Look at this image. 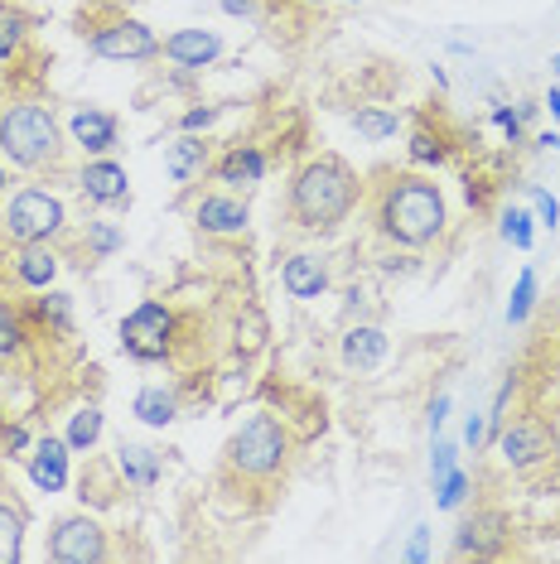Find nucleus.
<instances>
[{
	"mask_svg": "<svg viewBox=\"0 0 560 564\" xmlns=\"http://www.w3.org/2000/svg\"><path fill=\"white\" fill-rule=\"evenodd\" d=\"M444 415H450V395H435V405H430V430H440Z\"/></svg>",
	"mask_w": 560,
	"mask_h": 564,
	"instance_id": "nucleus-39",
	"label": "nucleus"
},
{
	"mask_svg": "<svg viewBox=\"0 0 560 564\" xmlns=\"http://www.w3.org/2000/svg\"><path fill=\"white\" fill-rule=\"evenodd\" d=\"M6 444H10V448H24V444H30V434H24V430L15 425V430H10V434H6Z\"/></svg>",
	"mask_w": 560,
	"mask_h": 564,
	"instance_id": "nucleus-42",
	"label": "nucleus"
},
{
	"mask_svg": "<svg viewBox=\"0 0 560 564\" xmlns=\"http://www.w3.org/2000/svg\"><path fill=\"white\" fill-rule=\"evenodd\" d=\"M15 275L30 290H44L49 280L58 275V256L49 251V241H24V251H20V261H15Z\"/></svg>",
	"mask_w": 560,
	"mask_h": 564,
	"instance_id": "nucleus-19",
	"label": "nucleus"
},
{
	"mask_svg": "<svg viewBox=\"0 0 560 564\" xmlns=\"http://www.w3.org/2000/svg\"><path fill=\"white\" fill-rule=\"evenodd\" d=\"M63 203L54 194H44V188H20L15 198H10V208H6V232L20 241H49V237H58L63 232Z\"/></svg>",
	"mask_w": 560,
	"mask_h": 564,
	"instance_id": "nucleus-5",
	"label": "nucleus"
},
{
	"mask_svg": "<svg viewBox=\"0 0 560 564\" xmlns=\"http://www.w3.org/2000/svg\"><path fill=\"white\" fill-rule=\"evenodd\" d=\"M358 203V178L348 174V164L338 160H314L295 174L290 188V213L304 232H334L343 217Z\"/></svg>",
	"mask_w": 560,
	"mask_h": 564,
	"instance_id": "nucleus-1",
	"label": "nucleus"
},
{
	"mask_svg": "<svg viewBox=\"0 0 560 564\" xmlns=\"http://www.w3.org/2000/svg\"><path fill=\"white\" fill-rule=\"evenodd\" d=\"M0 194H6V170H0Z\"/></svg>",
	"mask_w": 560,
	"mask_h": 564,
	"instance_id": "nucleus-45",
	"label": "nucleus"
},
{
	"mask_svg": "<svg viewBox=\"0 0 560 564\" xmlns=\"http://www.w3.org/2000/svg\"><path fill=\"white\" fill-rule=\"evenodd\" d=\"M464 440L474 444V448L483 444V420H478V415H469V425H464Z\"/></svg>",
	"mask_w": 560,
	"mask_h": 564,
	"instance_id": "nucleus-40",
	"label": "nucleus"
},
{
	"mask_svg": "<svg viewBox=\"0 0 560 564\" xmlns=\"http://www.w3.org/2000/svg\"><path fill=\"white\" fill-rule=\"evenodd\" d=\"M310 6H320V0H310Z\"/></svg>",
	"mask_w": 560,
	"mask_h": 564,
	"instance_id": "nucleus-47",
	"label": "nucleus"
},
{
	"mask_svg": "<svg viewBox=\"0 0 560 564\" xmlns=\"http://www.w3.org/2000/svg\"><path fill=\"white\" fill-rule=\"evenodd\" d=\"M353 131L367 135V140H391V135H397V111H387V107H358V117H353Z\"/></svg>",
	"mask_w": 560,
	"mask_h": 564,
	"instance_id": "nucleus-22",
	"label": "nucleus"
},
{
	"mask_svg": "<svg viewBox=\"0 0 560 564\" xmlns=\"http://www.w3.org/2000/svg\"><path fill=\"white\" fill-rule=\"evenodd\" d=\"M503 237L513 241L517 251H527V247H531V213L507 208V213H503Z\"/></svg>",
	"mask_w": 560,
	"mask_h": 564,
	"instance_id": "nucleus-27",
	"label": "nucleus"
},
{
	"mask_svg": "<svg viewBox=\"0 0 560 564\" xmlns=\"http://www.w3.org/2000/svg\"><path fill=\"white\" fill-rule=\"evenodd\" d=\"M73 135H78L83 150H93V155H107L111 145H117V117L101 107H83L78 117H73Z\"/></svg>",
	"mask_w": 560,
	"mask_h": 564,
	"instance_id": "nucleus-15",
	"label": "nucleus"
},
{
	"mask_svg": "<svg viewBox=\"0 0 560 564\" xmlns=\"http://www.w3.org/2000/svg\"><path fill=\"white\" fill-rule=\"evenodd\" d=\"M87 247L97 256H111V251H121V232L111 223H87Z\"/></svg>",
	"mask_w": 560,
	"mask_h": 564,
	"instance_id": "nucleus-30",
	"label": "nucleus"
},
{
	"mask_svg": "<svg viewBox=\"0 0 560 564\" xmlns=\"http://www.w3.org/2000/svg\"><path fill=\"white\" fill-rule=\"evenodd\" d=\"M87 48H93L97 58L140 63V58H155L160 54V40L140 20H117V24H107V30H97L93 40H87Z\"/></svg>",
	"mask_w": 560,
	"mask_h": 564,
	"instance_id": "nucleus-7",
	"label": "nucleus"
},
{
	"mask_svg": "<svg viewBox=\"0 0 560 564\" xmlns=\"http://www.w3.org/2000/svg\"><path fill=\"white\" fill-rule=\"evenodd\" d=\"M101 440V410L97 405H87V410H78V415H73V430H68V448H93Z\"/></svg>",
	"mask_w": 560,
	"mask_h": 564,
	"instance_id": "nucleus-23",
	"label": "nucleus"
},
{
	"mask_svg": "<svg viewBox=\"0 0 560 564\" xmlns=\"http://www.w3.org/2000/svg\"><path fill=\"white\" fill-rule=\"evenodd\" d=\"M223 15H251V0H223Z\"/></svg>",
	"mask_w": 560,
	"mask_h": 564,
	"instance_id": "nucleus-41",
	"label": "nucleus"
},
{
	"mask_svg": "<svg viewBox=\"0 0 560 564\" xmlns=\"http://www.w3.org/2000/svg\"><path fill=\"white\" fill-rule=\"evenodd\" d=\"M40 314L54 318L58 328H68V294H49V300H40Z\"/></svg>",
	"mask_w": 560,
	"mask_h": 564,
	"instance_id": "nucleus-34",
	"label": "nucleus"
},
{
	"mask_svg": "<svg viewBox=\"0 0 560 564\" xmlns=\"http://www.w3.org/2000/svg\"><path fill=\"white\" fill-rule=\"evenodd\" d=\"M0 560H20V517L0 507Z\"/></svg>",
	"mask_w": 560,
	"mask_h": 564,
	"instance_id": "nucleus-28",
	"label": "nucleus"
},
{
	"mask_svg": "<svg viewBox=\"0 0 560 564\" xmlns=\"http://www.w3.org/2000/svg\"><path fill=\"white\" fill-rule=\"evenodd\" d=\"M266 174V155L257 145H233L227 155L218 160V178L227 188H247V184H261Z\"/></svg>",
	"mask_w": 560,
	"mask_h": 564,
	"instance_id": "nucleus-17",
	"label": "nucleus"
},
{
	"mask_svg": "<svg viewBox=\"0 0 560 564\" xmlns=\"http://www.w3.org/2000/svg\"><path fill=\"white\" fill-rule=\"evenodd\" d=\"M0 440H6V425H0Z\"/></svg>",
	"mask_w": 560,
	"mask_h": 564,
	"instance_id": "nucleus-46",
	"label": "nucleus"
},
{
	"mask_svg": "<svg viewBox=\"0 0 560 564\" xmlns=\"http://www.w3.org/2000/svg\"><path fill=\"white\" fill-rule=\"evenodd\" d=\"M170 338H174V314L155 300L136 304V310L121 318V348L131 352L136 362H160V357L170 352Z\"/></svg>",
	"mask_w": 560,
	"mask_h": 564,
	"instance_id": "nucleus-6",
	"label": "nucleus"
},
{
	"mask_svg": "<svg viewBox=\"0 0 560 564\" xmlns=\"http://www.w3.org/2000/svg\"><path fill=\"white\" fill-rule=\"evenodd\" d=\"M227 458H233V468L251 473V478H266V473H276L286 464V430H280L271 415L247 420V425L233 434V444H227Z\"/></svg>",
	"mask_w": 560,
	"mask_h": 564,
	"instance_id": "nucleus-4",
	"label": "nucleus"
},
{
	"mask_svg": "<svg viewBox=\"0 0 560 564\" xmlns=\"http://www.w3.org/2000/svg\"><path fill=\"white\" fill-rule=\"evenodd\" d=\"M83 194L93 198V203H101V208H111V203H126L131 198V178H126V170L121 164H111V160H93L83 170Z\"/></svg>",
	"mask_w": 560,
	"mask_h": 564,
	"instance_id": "nucleus-11",
	"label": "nucleus"
},
{
	"mask_svg": "<svg viewBox=\"0 0 560 564\" xmlns=\"http://www.w3.org/2000/svg\"><path fill=\"white\" fill-rule=\"evenodd\" d=\"M493 121H498V126H503V131H507V135H513V145H517V140H521V121H517V111H507V107H498V111H493Z\"/></svg>",
	"mask_w": 560,
	"mask_h": 564,
	"instance_id": "nucleus-37",
	"label": "nucleus"
},
{
	"mask_svg": "<svg viewBox=\"0 0 560 564\" xmlns=\"http://www.w3.org/2000/svg\"><path fill=\"white\" fill-rule=\"evenodd\" d=\"M136 415L146 420V425H174V415H180V401H174V391H164V387H146L136 395Z\"/></svg>",
	"mask_w": 560,
	"mask_h": 564,
	"instance_id": "nucleus-21",
	"label": "nucleus"
},
{
	"mask_svg": "<svg viewBox=\"0 0 560 564\" xmlns=\"http://www.w3.org/2000/svg\"><path fill=\"white\" fill-rule=\"evenodd\" d=\"M435 492H440V507H460L464 502V492H469V478H464V473H444V478L435 482Z\"/></svg>",
	"mask_w": 560,
	"mask_h": 564,
	"instance_id": "nucleus-31",
	"label": "nucleus"
},
{
	"mask_svg": "<svg viewBox=\"0 0 560 564\" xmlns=\"http://www.w3.org/2000/svg\"><path fill=\"white\" fill-rule=\"evenodd\" d=\"M440 155H444V150H440V135H430V131H416V135H411V160H416V164H440Z\"/></svg>",
	"mask_w": 560,
	"mask_h": 564,
	"instance_id": "nucleus-32",
	"label": "nucleus"
},
{
	"mask_svg": "<svg viewBox=\"0 0 560 564\" xmlns=\"http://www.w3.org/2000/svg\"><path fill=\"white\" fill-rule=\"evenodd\" d=\"M223 54V40L213 30H180L164 40V58L180 63V68H208Z\"/></svg>",
	"mask_w": 560,
	"mask_h": 564,
	"instance_id": "nucleus-10",
	"label": "nucleus"
},
{
	"mask_svg": "<svg viewBox=\"0 0 560 564\" xmlns=\"http://www.w3.org/2000/svg\"><path fill=\"white\" fill-rule=\"evenodd\" d=\"M377 223L381 232L391 241H401V247H426V241L440 237L444 227V198L435 184H426V178H391L387 194L377 203Z\"/></svg>",
	"mask_w": 560,
	"mask_h": 564,
	"instance_id": "nucleus-2",
	"label": "nucleus"
},
{
	"mask_svg": "<svg viewBox=\"0 0 560 564\" xmlns=\"http://www.w3.org/2000/svg\"><path fill=\"white\" fill-rule=\"evenodd\" d=\"M198 227L203 232H218V237H227V232H241L247 227V203H237V198H223V194H208L198 203Z\"/></svg>",
	"mask_w": 560,
	"mask_h": 564,
	"instance_id": "nucleus-16",
	"label": "nucleus"
},
{
	"mask_svg": "<svg viewBox=\"0 0 560 564\" xmlns=\"http://www.w3.org/2000/svg\"><path fill=\"white\" fill-rule=\"evenodd\" d=\"M121 473L136 492H150L160 482V454L146 444H121Z\"/></svg>",
	"mask_w": 560,
	"mask_h": 564,
	"instance_id": "nucleus-20",
	"label": "nucleus"
},
{
	"mask_svg": "<svg viewBox=\"0 0 560 564\" xmlns=\"http://www.w3.org/2000/svg\"><path fill=\"white\" fill-rule=\"evenodd\" d=\"M20 343H24V328H20L15 310H10V304H0V357L20 352Z\"/></svg>",
	"mask_w": 560,
	"mask_h": 564,
	"instance_id": "nucleus-29",
	"label": "nucleus"
},
{
	"mask_svg": "<svg viewBox=\"0 0 560 564\" xmlns=\"http://www.w3.org/2000/svg\"><path fill=\"white\" fill-rule=\"evenodd\" d=\"M213 121H218V111H213V107H198V111H189L180 126H184V131H203V126H213Z\"/></svg>",
	"mask_w": 560,
	"mask_h": 564,
	"instance_id": "nucleus-36",
	"label": "nucleus"
},
{
	"mask_svg": "<svg viewBox=\"0 0 560 564\" xmlns=\"http://www.w3.org/2000/svg\"><path fill=\"white\" fill-rule=\"evenodd\" d=\"M280 285H286L290 300H320L329 285V271L320 256H290L286 271H280Z\"/></svg>",
	"mask_w": 560,
	"mask_h": 564,
	"instance_id": "nucleus-13",
	"label": "nucleus"
},
{
	"mask_svg": "<svg viewBox=\"0 0 560 564\" xmlns=\"http://www.w3.org/2000/svg\"><path fill=\"white\" fill-rule=\"evenodd\" d=\"M49 555L58 564H93L107 555V541H101V525L93 517H68L54 525V541H49Z\"/></svg>",
	"mask_w": 560,
	"mask_h": 564,
	"instance_id": "nucleus-8",
	"label": "nucleus"
},
{
	"mask_svg": "<svg viewBox=\"0 0 560 564\" xmlns=\"http://www.w3.org/2000/svg\"><path fill=\"white\" fill-rule=\"evenodd\" d=\"M381 357H387V333L373 328V324H358L343 333V362L358 367V371H373L381 367Z\"/></svg>",
	"mask_w": 560,
	"mask_h": 564,
	"instance_id": "nucleus-14",
	"label": "nucleus"
},
{
	"mask_svg": "<svg viewBox=\"0 0 560 564\" xmlns=\"http://www.w3.org/2000/svg\"><path fill=\"white\" fill-rule=\"evenodd\" d=\"M551 73H556V78H560V54H551Z\"/></svg>",
	"mask_w": 560,
	"mask_h": 564,
	"instance_id": "nucleus-44",
	"label": "nucleus"
},
{
	"mask_svg": "<svg viewBox=\"0 0 560 564\" xmlns=\"http://www.w3.org/2000/svg\"><path fill=\"white\" fill-rule=\"evenodd\" d=\"M546 107H551V117L560 121V87H551V93H546Z\"/></svg>",
	"mask_w": 560,
	"mask_h": 564,
	"instance_id": "nucleus-43",
	"label": "nucleus"
},
{
	"mask_svg": "<svg viewBox=\"0 0 560 564\" xmlns=\"http://www.w3.org/2000/svg\"><path fill=\"white\" fill-rule=\"evenodd\" d=\"M0 150L10 155V164L20 170H40L58 155V121L49 117L44 107L24 101V107H10L0 117Z\"/></svg>",
	"mask_w": 560,
	"mask_h": 564,
	"instance_id": "nucleus-3",
	"label": "nucleus"
},
{
	"mask_svg": "<svg viewBox=\"0 0 560 564\" xmlns=\"http://www.w3.org/2000/svg\"><path fill=\"white\" fill-rule=\"evenodd\" d=\"M527 198H531V208H537L541 227H556V223H560V203H556L551 194H546V188H537V184H531V188H527Z\"/></svg>",
	"mask_w": 560,
	"mask_h": 564,
	"instance_id": "nucleus-33",
	"label": "nucleus"
},
{
	"mask_svg": "<svg viewBox=\"0 0 560 564\" xmlns=\"http://www.w3.org/2000/svg\"><path fill=\"white\" fill-rule=\"evenodd\" d=\"M30 478L40 492H58L63 482H68V440H40V448H34L30 458Z\"/></svg>",
	"mask_w": 560,
	"mask_h": 564,
	"instance_id": "nucleus-12",
	"label": "nucleus"
},
{
	"mask_svg": "<svg viewBox=\"0 0 560 564\" xmlns=\"http://www.w3.org/2000/svg\"><path fill=\"white\" fill-rule=\"evenodd\" d=\"M450 468H454V444H440V448H435V458H430V478L440 482Z\"/></svg>",
	"mask_w": 560,
	"mask_h": 564,
	"instance_id": "nucleus-35",
	"label": "nucleus"
},
{
	"mask_svg": "<svg viewBox=\"0 0 560 564\" xmlns=\"http://www.w3.org/2000/svg\"><path fill=\"white\" fill-rule=\"evenodd\" d=\"M24 30H30V20L20 15V10L0 6V58H15L20 44H24Z\"/></svg>",
	"mask_w": 560,
	"mask_h": 564,
	"instance_id": "nucleus-24",
	"label": "nucleus"
},
{
	"mask_svg": "<svg viewBox=\"0 0 560 564\" xmlns=\"http://www.w3.org/2000/svg\"><path fill=\"white\" fill-rule=\"evenodd\" d=\"M503 517H478V521H464L460 525V550H474V555H483V550H493L488 535H498Z\"/></svg>",
	"mask_w": 560,
	"mask_h": 564,
	"instance_id": "nucleus-25",
	"label": "nucleus"
},
{
	"mask_svg": "<svg viewBox=\"0 0 560 564\" xmlns=\"http://www.w3.org/2000/svg\"><path fill=\"white\" fill-rule=\"evenodd\" d=\"M531 304H537V275L521 271L517 290H513V300H507V324H521V318L531 314Z\"/></svg>",
	"mask_w": 560,
	"mask_h": 564,
	"instance_id": "nucleus-26",
	"label": "nucleus"
},
{
	"mask_svg": "<svg viewBox=\"0 0 560 564\" xmlns=\"http://www.w3.org/2000/svg\"><path fill=\"white\" fill-rule=\"evenodd\" d=\"M406 555H411V560H426V555H430V531H426V525H416L411 550H406Z\"/></svg>",
	"mask_w": 560,
	"mask_h": 564,
	"instance_id": "nucleus-38",
	"label": "nucleus"
},
{
	"mask_svg": "<svg viewBox=\"0 0 560 564\" xmlns=\"http://www.w3.org/2000/svg\"><path fill=\"white\" fill-rule=\"evenodd\" d=\"M203 164H208V145L194 140V131H184V140H174V145L164 150V170H170L174 184H189Z\"/></svg>",
	"mask_w": 560,
	"mask_h": 564,
	"instance_id": "nucleus-18",
	"label": "nucleus"
},
{
	"mask_svg": "<svg viewBox=\"0 0 560 564\" xmlns=\"http://www.w3.org/2000/svg\"><path fill=\"white\" fill-rule=\"evenodd\" d=\"M498 448L513 468H531L551 454V434H546L537 420H517L513 430H498Z\"/></svg>",
	"mask_w": 560,
	"mask_h": 564,
	"instance_id": "nucleus-9",
	"label": "nucleus"
}]
</instances>
